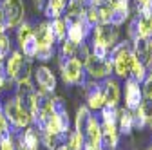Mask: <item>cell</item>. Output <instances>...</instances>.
Segmentation results:
<instances>
[{"instance_id":"6da1fadb","label":"cell","mask_w":152,"mask_h":150,"mask_svg":"<svg viewBox=\"0 0 152 150\" xmlns=\"http://www.w3.org/2000/svg\"><path fill=\"white\" fill-rule=\"evenodd\" d=\"M2 114L15 128H27L33 121L29 108L18 100V96H9L2 105Z\"/></svg>"},{"instance_id":"7a4b0ae2","label":"cell","mask_w":152,"mask_h":150,"mask_svg":"<svg viewBox=\"0 0 152 150\" xmlns=\"http://www.w3.org/2000/svg\"><path fill=\"white\" fill-rule=\"evenodd\" d=\"M0 6H2V11L6 15L7 29H15L24 22V16H26L24 0H2Z\"/></svg>"},{"instance_id":"3957f363","label":"cell","mask_w":152,"mask_h":150,"mask_svg":"<svg viewBox=\"0 0 152 150\" xmlns=\"http://www.w3.org/2000/svg\"><path fill=\"white\" fill-rule=\"evenodd\" d=\"M60 69H62V78L67 85H83V71H82V63L78 62V58H67L60 62Z\"/></svg>"},{"instance_id":"277c9868","label":"cell","mask_w":152,"mask_h":150,"mask_svg":"<svg viewBox=\"0 0 152 150\" xmlns=\"http://www.w3.org/2000/svg\"><path fill=\"white\" fill-rule=\"evenodd\" d=\"M33 78L36 82V92L38 94H51V92L56 89V76L45 65L36 67L33 71Z\"/></svg>"},{"instance_id":"5b68a950","label":"cell","mask_w":152,"mask_h":150,"mask_svg":"<svg viewBox=\"0 0 152 150\" xmlns=\"http://www.w3.org/2000/svg\"><path fill=\"white\" fill-rule=\"evenodd\" d=\"M85 67H87V74L91 80H102V78H107L109 74L112 72V62L107 58V60H102V58H96V56H89V60L85 62Z\"/></svg>"},{"instance_id":"8992f818","label":"cell","mask_w":152,"mask_h":150,"mask_svg":"<svg viewBox=\"0 0 152 150\" xmlns=\"http://www.w3.org/2000/svg\"><path fill=\"white\" fill-rule=\"evenodd\" d=\"M83 139L87 148H102V125L98 121V118L89 116L87 123H85V130H83Z\"/></svg>"},{"instance_id":"52a82bcc","label":"cell","mask_w":152,"mask_h":150,"mask_svg":"<svg viewBox=\"0 0 152 150\" xmlns=\"http://www.w3.org/2000/svg\"><path fill=\"white\" fill-rule=\"evenodd\" d=\"M141 101H143V90L140 89V82L129 78L125 82V108L134 110L136 107H140Z\"/></svg>"},{"instance_id":"ba28073f","label":"cell","mask_w":152,"mask_h":150,"mask_svg":"<svg viewBox=\"0 0 152 150\" xmlns=\"http://www.w3.org/2000/svg\"><path fill=\"white\" fill-rule=\"evenodd\" d=\"M34 38L38 44V49H44V47H54V33L51 29V22H40L38 27L34 29Z\"/></svg>"},{"instance_id":"9c48e42d","label":"cell","mask_w":152,"mask_h":150,"mask_svg":"<svg viewBox=\"0 0 152 150\" xmlns=\"http://www.w3.org/2000/svg\"><path fill=\"white\" fill-rule=\"evenodd\" d=\"M24 63H26V60H24L22 52H20V51H13L11 56L7 58V62H6V74H7V78H9L11 82L16 80V76L20 74Z\"/></svg>"},{"instance_id":"30bf717a","label":"cell","mask_w":152,"mask_h":150,"mask_svg":"<svg viewBox=\"0 0 152 150\" xmlns=\"http://www.w3.org/2000/svg\"><path fill=\"white\" fill-rule=\"evenodd\" d=\"M103 98L107 107H118L120 101V85L114 78H107L105 89H103Z\"/></svg>"},{"instance_id":"8fae6325","label":"cell","mask_w":152,"mask_h":150,"mask_svg":"<svg viewBox=\"0 0 152 150\" xmlns=\"http://www.w3.org/2000/svg\"><path fill=\"white\" fill-rule=\"evenodd\" d=\"M136 29L140 38H152V15L147 16H136Z\"/></svg>"},{"instance_id":"7c38bea8","label":"cell","mask_w":152,"mask_h":150,"mask_svg":"<svg viewBox=\"0 0 152 150\" xmlns=\"http://www.w3.org/2000/svg\"><path fill=\"white\" fill-rule=\"evenodd\" d=\"M42 9H44V15L47 18H60L64 15L65 2H62V0H45Z\"/></svg>"},{"instance_id":"4fadbf2b","label":"cell","mask_w":152,"mask_h":150,"mask_svg":"<svg viewBox=\"0 0 152 150\" xmlns=\"http://www.w3.org/2000/svg\"><path fill=\"white\" fill-rule=\"evenodd\" d=\"M118 121H120V132L129 136L134 128V121H132V110L129 108H120L118 110Z\"/></svg>"},{"instance_id":"5bb4252c","label":"cell","mask_w":152,"mask_h":150,"mask_svg":"<svg viewBox=\"0 0 152 150\" xmlns=\"http://www.w3.org/2000/svg\"><path fill=\"white\" fill-rule=\"evenodd\" d=\"M51 29L54 33V38L56 40H65V36H67V20L65 18H53V22H51Z\"/></svg>"},{"instance_id":"9a60e30c","label":"cell","mask_w":152,"mask_h":150,"mask_svg":"<svg viewBox=\"0 0 152 150\" xmlns=\"http://www.w3.org/2000/svg\"><path fill=\"white\" fill-rule=\"evenodd\" d=\"M34 34V27L29 24V22H22L20 25H18V31H16V40H18V45H24L31 36Z\"/></svg>"},{"instance_id":"2e32d148","label":"cell","mask_w":152,"mask_h":150,"mask_svg":"<svg viewBox=\"0 0 152 150\" xmlns=\"http://www.w3.org/2000/svg\"><path fill=\"white\" fill-rule=\"evenodd\" d=\"M130 72H132V78H134L136 82H143L147 78V65H143L138 58H132Z\"/></svg>"},{"instance_id":"e0dca14e","label":"cell","mask_w":152,"mask_h":150,"mask_svg":"<svg viewBox=\"0 0 152 150\" xmlns=\"http://www.w3.org/2000/svg\"><path fill=\"white\" fill-rule=\"evenodd\" d=\"M76 51H78V45L72 44L71 40H62V45H60V58L67 60V58H74L76 56Z\"/></svg>"},{"instance_id":"ac0fdd59","label":"cell","mask_w":152,"mask_h":150,"mask_svg":"<svg viewBox=\"0 0 152 150\" xmlns=\"http://www.w3.org/2000/svg\"><path fill=\"white\" fill-rule=\"evenodd\" d=\"M9 51H11V42H9V36L6 34V33H2L0 34V62H2L6 56L9 54Z\"/></svg>"},{"instance_id":"d6986e66","label":"cell","mask_w":152,"mask_h":150,"mask_svg":"<svg viewBox=\"0 0 152 150\" xmlns=\"http://www.w3.org/2000/svg\"><path fill=\"white\" fill-rule=\"evenodd\" d=\"M7 136H11L9 134V121L6 119L4 114H0V139H4Z\"/></svg>"},{"instance_id":"ffe728a7","label":"cell","mask_w":152,"mask_h":150,"mask_svg":"<svg viewBox=\"0 0 152 150\" xmlns=\"http://www.w3.org/2000/svg\"><path fill=\"white\" fill-rule=\"evenodd\" d=\"M0 150H15V141L11 139V136L0 139Z\"/></svg>"},{"instance_id":"44dd1931","label":"cell","mask_w":152,"mask_h":150,"mask_svg":"<svg viewBox=\"0 0 152 150\" xmlns=\"http://www.w3.org/2000/svg\"><path fill=\"white\" fill-rule=\"evenodd\" d=\"M7 82V74H6V69H2V62H0V90L6 89V83Z\"/></svg>"},{"instance_id":"7402d4cb","label":"cell","mask_w":152,"mask_h":150,"mask_svg":"<svg viewBox=\"0 0 152 150\" xmlns=\"http://www.w3.org/2000/svg\"><path fill=\"white\" fill-rule=\"evenodd\" d=\"M58 150H71V148L67 145H62V146H58Z\"/></svg>"},{"instance_id":"603a6c76","label":"cell","mask_w":152,"mask_h":150,"mask_svg":"<svg viewBox=\"0 0 152 150\" xmlns=\"http://www.w3.org/2000/svg\"><path fill=\"white\" fill-rule=\"evenodd\" d=\"M20 150H38V146H31V148H26V146H24V148H20Z\"/></svg>"},{"instance_id":"cb8c5ba5","label":"cell","mask_w":152,"mask_h":150,"mask_svg":"<svg viewBox=\"0 0 152 150\" xmlns=\"http://www.w3.org/2000/svg\"><path fill=\"white\" fill-rule=\"evenodd\" d=\"M83 150H102V148H87V146H83Z\"/></svg>"},{"instance_id":"d4e9b609","label":"cell","mask_w":152,"mask_h":150,"mask_svg":"<svg viewBox=\"0 0 152 150\" xmlns=\"http://www.w3.org/2000/svg\"><path fill=\"white\" fill-rule=\"evenodd\" d=\"M148 125H150V130H152V116L148 118Z\"/></svg>"},{"instance_id":"484cf974","label":"cell","mask_w":152,"mask_h":150,"mask_svg":"<svg viewBox=\"0 0 152 150\" xmlns=\"http://www.w3.org/2000/svg\"><path fill=\"white\" fill-rule=\"evenodd\" d=\"M143 2H147V0H136V4L140 6V4H143Z\"/></svg>"},{"instance_id":"4316f807","label":"cell","mask_w":152,"mask_h":150,"mask_svg":"<svg viewBox=\"0 0 152 150\" xmlns=\"http://www.w3.org/2000/svg\"><path fill=\"white\" fill-rule=\"evenodd\" d=\"M0 114H2V105H0Z\"/></svg>"},{"instance_id":"83f0119b","label":"cell","mask_w":152,"mask_h":150,"mask_svg":"<svg viewBox=\"0 0 152 150\" xmlns=\"http://www.w3.org/2000/svg\"><path fill=\"white\" fill-rule=\"evenodd\" d=\"M62 2H65V4H67V0H62Z\"/></svg>"}]
</instances>
